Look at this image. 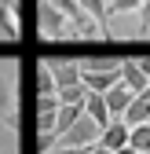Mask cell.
Here are the masks:
<instances>
[{
  "mask_svg": "<svg viewBox=\"0 0 150 154\" xmlns=\"http://www.w3.org/2000/svg\"><path fill=\"white\" fill-rule=\"evenodd\" d=\"M121 81L128 85V88H132L136 95L150 85V77L143 73V66H139V59H121Z\"/></svg>",
  "mask_w": 150,
  "mask_h": 154,
  "instance_id": "8",
  "label": "cell"
},
{
  "mask_svg": "<svg viewBox=\"0 0 150 154\" xmlns=\"http://www.w3.org/2000/svg\"><path fill=\"white\" fill-rule=\"evenodd\" d=\"M139 26L143 33H150V0H143V8H139Z\"/></svg>",
  "mask_w": 150,
  "mask_h": 154,
  "instance_id": "18",
  "label": "cell"
},
{
  "mask_svg": "<svg viewBox=\"0 0 150 154\" xmlns=\"http://www.w3.org/2000/svg\"><path fill=\"white\" fill-rule=\"evenodd\" d=\"M81 70L110 73V70H121V59H117V55H84V59H81Z\"/></svg>",
  "mask_w": 150,
  "mask_h": 154,
  "instance_id": "13",
  "label": "cell"
},
{
  "mask_svg": "<svg viewBox=\"0 0 150 154\" xmlns=\"http://www.w3.org/2000/svg\"><path fill=\"white\" fill-rule=\"evenodd\" d=\"M81 81L88 85V92H110L117 81H121V70H110V73H95V70H84Z\"/></svg>",
  "mask_w": 150,
  "mask_h": 154,
  "instance_id": "10",
  "label": "cell"
},
{
  "mask_svg": "<svg viewBox=\"0 0 150 154\" xmlns=\"http://www.w3.org/2000/svg\"><path fill=\"white\" fill-rule=\"evenodd\" d=\"M92 147H66V143H55L51 150H44V154H88Z\"/></svg>",
  "mask_w": 150,
  "mask_h": 154,
  "instance_id": "17",
  "label": "cell"
},
{
  "mask_svg": "<svg viewBox=\"0 0 150 154\" xmlns=\"http://www.w3.org/2000/svg\"><path fill=\"white\" fill-rule=\"evenodd\" d=\"M37 33L44 41H66V37H73V18L59 11L51 0H37Z\"/></svg>",
  "mask_w": 150,
  "mask_h": 154,
  "instance_id": "1",
  "label": "cell"
},
{
  "mask_svg": "<svg viewBox=\"0 0 150 154\" xmlns=\"http://www.w3.org/2000/svg\"><path fill=\"white\" fill-rule=\"evenodd\" d=\"M81 8H84V11H88V15L106 29V41H114V33H110V26H106L110 18H114V11H110V0H81Z\"/></svg>",
  "mask_w": 150,
  "mask_h": 154,
  "instance_id": "12",
  "label": "cell"
},
{
  "mask_svg": "<svg viewBox=\"0 0 150 154\" xmlns=\"http://www.w3.org/2000/svg\"><path fill=\"white\" fill-rule=\"evenodd\" d=\"M84 114H88V118H95V121H99L103 128H106L110 121H114V114H110V106H106V95H103V92H88Z\"/></svg>",
  "mask_w": 150,
  "mask_h": 154,
  "instance_id": "11",
  "label": "cell"
},
{
  "mask_svg": "<svg viewBox=\"0 0 150 154\" xmlns=\"http://www.w3.org/2000/svg\"><path fill=\"white\" fill-rule=\"evenodd\" d=\"M128 143H132L139 154H150V121H146V125H136V128H132V140H128Z\"/></svg>",
  "mask_w": 150,
  "mask_h": 154,
  "instance_id": "15",
  "label": "cell"
},
{
  "mask_svg": "<svg viewBox=\"0 0 150 154\" xmlns=\"http://www.w3.org/2000/svg\"><path fill=\"white\" fill-rule=\"evenodd\" d=\"M114 154H139V150H136L132 143H128V147H121V150H114Z\"/></svg>",
  "mask_w": 150,
  "mask_h": 154,
  "instance_id": "20",
  "label": "cell"
},
{
  "mask_svg": "<svg viewBox=\"0 0 150 154\" xmlns=\"http://www.w3.org/2000/svg\"><path fill=\"white\" fill-rule=\"evenodd\" d=\"M128 140H132V125H128L124 118H114V121L103 128V136H99V143H103V147H110V150L128 147Z\"/></svg>",
  "mask_w": 150,
  "mask_h": 154,
  "instance_id": "4",
  "label": "cell"
},
{
  "mask_svg": "<svg viewBox=\"0 0 150 154\" xmlns=\"http://www.w3.org/2000/svg\"><path fill=\"white\" fill-rule=\"evenodd\" d=\"M51 73H55V81H59V88H62V85H77L84 70H81L77 59H51Z\"/></svg>",
  "mask_w": 150,
  "mask_h": 154,
  "instance_id": "9",
  "label": "cell"
},
{
  "mask_svg": "<svg viewBox=\"0 0 150 154\" xmlns=\"http://www.w3.org/2000/svg\"><path fill=\"white\" fill-rule=\"evenodd\" d=\"M103 95H106V106H110V114H114V118H124V110L132 106V99H136V92L128 88L124 81H117L114 88L103 92Z\"/></svg>",
  "mask_w": 150,
  "mask_h": 154,
  "instance_id": "5",
  "label": "cell"
},
{
  "mask_svg": "<svg viewBox=\"0 0 150 154\" xmlns=\"http://www.w3.org/2000/svg\"><path fill=\"white\" fill-rule=\"evenodd\" d=\"M0 125H4V128L18 125V92L4 77V66H0Z\"/></svg>",
  "mask_w": 150,
  "mask_h": 154,
  "instance_id": "3",
  "label": "cell"
},
{
  "mask_svg": "<svg viewBox=\"0 0 150 154\" xmlns=\"http://www.w3.org/2000/svg\"><path fill=\"white\" fill-rule=\"evenodd\" d=\"M139 8H143V0H110V11L114 15H132Z\"/></svg>",
  "mask_w": 150,
  "mask_h": 154,
  "instance_id": "16",
  "label": "cell"
},
{
  "mask_svg": "<svg viewBox=\"0 0 150 154\" xmlns=\"http://www.w3.org/2000/svg\"><path fill=\"white\" fill-rule=\"evenodd\" d=\"M124 121L132 125V128H136V125H146V121H150V103L143 99V95H136V99H132V106L124 110Z\"/></svg>",
  "mask_w": 150,
  "mask_h": 154,
  "instance_id": "14",
  "label": "cell"
},
{
  "mask_svg": "<svg viewBox=\"0 0 150 154\" xmlns=\"http://www.w3.org/2000/svg\"><path fill=\"white\" fill-rule=\"evenodd\" d=\"M99 136H103V125H99L95 118H88V114H81V118L73 121L55 143H66V147H92V143H99Z\"/></svg>",
  "mask_w": 150,
  "mask_h": 154,
  "instance_id": "2",
  "label": "cell"
},
{
  "mask_svg": "<svg viewBox=\"0 0 150 154\" xmlns=\"http://www.w3.org/2000/svg\"><path fill=\"white\" fill-rule=\"evenodd\" d=\"M0 29H4L8 41H22V18H18V8L0 0Z\"/></svg>",
  "mask_w": 150,
  "mask_h": 154,
  "instance_id": "7",
  "label": "cell"
},
{
  "mask_svg": "<svg viewBox=\"0 0 150 154\" xmlns=\"http://www.w3.org/2000/svg\"><path fill=\"white\" fill-rule=\"evenodd\" d=\"M33 88H37V95H59V81H55V73H51V63L48 59H37L33 63Z\"/></svg>",
  "mask_w": 150,
  "mask_h": 154,
  "instance_id": "6",
  "label": "cell"
},
{
  "mask_svg": "<svg viewBox=\"0 0 150 154\" xmlns=\"http://www.w3.org/2000/svg\"><path fill=\"white\" fill-rule=\"evenodd\" d=\"M136 59H139V66H143V73L150 77V55H136Z\"/></svg>",
  "mask_w": 150,
  "mask_h": 154,
  "instance_id": "19",
  "label": "cell"
}]
</instances>
